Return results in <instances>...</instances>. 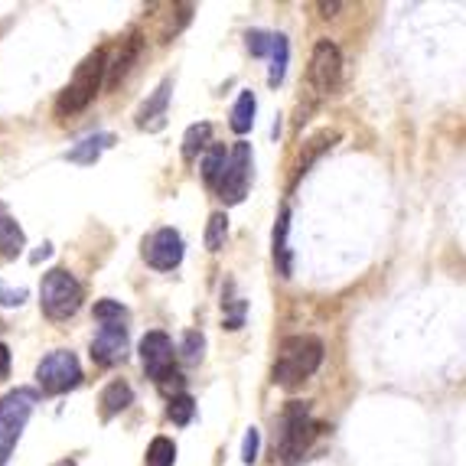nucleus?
<instances>
[{
  "mask_svg": "<svg viewBox=\"0 0 466 466\" xmlns=\"http://www.w3.org/2000/svg\"><path fill=\"white\" fill-rule=\"evenodd\" d=\"M323 362V342L317 336H290L284 339L274 362V381L284 389H297L300 381H307Z\"/></svg>",
  "mask_w": 466,
  "mask_h": 466,
  "instance_id": "f257e3e1",
  "label": "nucleus"
},
{
  "mask_svg": "<svg viewBox=\"0 0 466 466\" xmlns=\"http://www.w3.org/2000/svg\"><path fill=\"white\" fill-rule=\"evenodd\" d=\"M105 72H108V66H105V49L88 53L86 59H82V66L76 69V76H72V82L63 88V95H59L56 111H59V115H78V111H86L95 101V95H98L101 76H105Z\"/></svg>",
  "mask_w": 466,
  "mask_h": 466,
  "instance_id": "f03ea898",
  "label": "nucleus"
},
{
  "mask_svg": "<svg viewBox=\"0 0 466 466\" xmlns=\"http://www.w3.org/2000/svg\"><path fill=\"white\" fill-rule=\"evenodd\" d=\"M39 303L49 319H69L82 307V284L66 268H53L39 284Z\"/></svg>",
  "mask_w": 466,
  "mask_h": 466,
  "instance_id": "7ed1b4c3",
  "label": "nucleus"
},
{
  "mask_svg": "<svg viewBox=\"0 0 466 466\" xmlns=\"http://www.w3.org/2000/svg\"><path fill=\"white\" fill-rule=\"evenodd\" d=\"M319 424L310 418V404L307 401H290L284 411V428H280V460L284 463H297L307 453V447L317 437Z\"/></svg>",
  "mask_w": 466,
  "mask_h": 466,
  "instance_id": "20e7f679",
  "label": "nucleus"
},
{
  "mask_svg": "<svg viewBox=\"0 0 466 466\" xmlns=\"http://www.w3.org/2000/svg\"><path fill=\"white\" fill-rule=\"evenodd\" d=\"M78 381H82V366H78L76 352L69 350L49 352L36 366V385L43 389V395H63V391L76 389Z\"/></svg>",
  "mask_w": 466,
  "mask_h": 466,
  "instance_id": "39448f33",
  "label": "nucleus"
},
{
  "mask_svg": "<svg viewBox=\"0 0 466 466\" xmlns=\"http://www.w3.org/2000/svg\"><path fill=\"white\" fill-rule=\"evenodd\" d=\"M248 187H251V144L238 140L232 147V154H228L226 173L218 179V196H222L226 206H235V202L245 199Z\"/></svg>",
  "mask_w": 466,
  "mask_h": 466,
  "instance_id": "423d86ee",
  "label": "nucleus"
},
{
  "mask_svg": "<svg viewBox=\"0 0 466 466\" xmlns=\"http://www.w3.org/2000/svg\"><path fill=\"white\" fill-rule=\"evenodd\" d=\"M339 78H342V56L336 49V43L329 39H319L317 46H313L310 56V86L317 95H333L339 88Z\"/></svg>",
  "mask_w": 466,
  "mask_h": 466,
  "instance_id": "0eeeda50",
  "label": "nucleus"
},
{
  "mask_svg": "<svg viewBox=\"0 0 466 466\" xmlns=\"http://www.w3.org/2000/svg\"><path fill=\"white\" fill-rule=\"evenodd\" d=\"M173 339L164 333V329H150L144 339H140V366L147 372V379L164 381L173 375Z\"/></svg>",
  "mask_w": 466,
  "mask_h": 466,
  "instance_id": "6e6552de",
  "label": "nucleus"
},
{
  "mask_svg": "<svg viewBox=\"0 0 466 466\" xmlns=\"http://www.w3.org/2000/svg\"><path fill=\"white\" fill-rule=\"evenodd\" d=\"M144 261L157 271H173L183 261V238L177 228H157L150 238H144Z\"/></svg>",
  "mask_w": 466,
  "mask_h": 466,
  "instance_id": "1a4fd4ad",
  "label": "nucleus"
},
{
  "mask_svg": "<svg viewBox=\"0 0 466 466\" xmlns=\"http://www.w3.org/2000/svg\"><path fill=\"white\" fill-rule=\"evenodd\" d=\"M127 356V327L125 323H101L92 339V359L98 366H115Z\"/></svg>",
  "mask_w": 466,
  "mask_h": 466,
  "instance_id": "9d476101",
  "label": "nucleus"
},
{
  "mask_svg": "<svg viewBox=\"0 0 466 466\" xmlns=\"http://www.w3.org/2000/svg\"><path fill=\"white\" fill-rule=\"evenodd\" d=\"M33 408H36V391L16 389V391H10V395H4L0 398V428L14 431V434H24Z\"/></svg>",
  "mask_w": 466,
  "mask_h": 466,
  "instance_id": "9b49d317",
  "label": "nucleus"
},
{
  "mask_svg": "<svg viewBox=\"0 0 466 466\" xmlns=\"http://www.w3.org/2000/svg\"><path fill=\"white\" fill-rule=\"evenodd\" d=\"M170 88H173V78H164V82L157 86V92L137 108V127L140 131H160V127H164L167 105H170Z\"/></svg>",
  "mask_w": 466,
  "mask_h": 466,
  "instance_id": "f8f14e48",
  "label": "nucleus"
},
{
  "mask_svg": "<svg viewBox=\"0 0 466 466\" xmlns=\"http://www.w3.org/2000/svg\"><path fill=\"white\" fill-rule=\"evenodd\" d=\"M288 228H290V209H280L278 222H274V268L280 278H290L294 271V258L288 248Z\"/></svg>",
  "mask_w": 466,
  "mask_h": 466,
  "instance_id": "ddd939ff",
  "label": "nucleus"
},
{
  "mask_svg": "<svg viewBox=\"0 0 466 466\" xmlns=\"http://www.w3.org/2000/svg\"><path fill=\"white\" fill-rule=\"evenodd\" d=\"M26 248V235L24 228L16 226V218L10 216L4 206H0V258H16L24 255Z\"/></svg>",
  "mask_w": 466,
  "mask_h": 466,
  "instance_id": "4468645a",
  "label": "nucleus"
},
{
  "mask_svg": "<svg viewBox=\"0 0 466 466\" xmlns=\"http://www.w3.org/2000/svg\"><path fill=\"white\" fill-rule=\"evenodd\" d=\"M137 56H140V36L137 33H131V36L121 43V49H117V59L108 66V88H115L117 82L131 72V66L137 63Z\"/></svg>",
  "mask_w": 466,
  "mask_h": 466,
  "instance_id": "2eb2a0df",
  "label": "nucleus"
},
{
  "mask_svg": "<svg viewBox=\"0 0 466 466\" xmlns=\"http://www.w3.org/2000/svg\"><path fill=\"white\" fill-rule=\"evenodd\" d=\"M131 401H134L131 385H127V381H111L108 389L101 391V398H98V404H101V418H105V420L115 418V414L125 411V408H127Z\"/></svg>",
  "mask_w": 466,
  "mask_h": 466,
  "instance_id": "dca6fc26",
  "label": "nucleus"
},
{
  "mask_svg": "<svg viewBox=\"0 0 466 466\" xmlns=\"http://www.w3.org/2000/svg\"><path fill=\"white\" fill-rule=\"evenodd\" d=\"M336 140H339V131H319L313 140H307V150H303V154H300V160H297L294 183L303 177V173L310 170V167H313V160H317V157L323 154V150H329V147H333Z\"/></svg>",
  "mask_w": 466,
  "mask_h": 466,
  "instance_id": "f3484780",
  "label": "nucleus"
},
{
  "mask_svg": "<svg viewBox=\"0 0 466 466\" xmlns=\"http://www.w3.org/2000/svg\"><path fill=\"white\" fill-rule=\"evenodd\" d=\"M111 140H115L111 134H95V137H86V140H82L78 147H72L66 157H69L72 164H95L101 150L111 147Z\"/></svg>",
  "mask_w": 466,
  "mask_h": 466,
  "instance_id": "a211bd4d",
  "label": "nucleus"
},
{
  "mask_svg": "<svg viewBox=\"0 0 466 466\" xmlns=\"http://www.w3.org/2000/svg\"><path fill=\"white\" fill-rule=\"evenodd\" d=\"M226 164H228V154L222 144H212L209 150H206V157H202V179L209 183V187L218 189V179H222V173H226Z\"/></svg>",
  "mask_w": 466,
  "mask_h": 466,
  "instance_id": "6ab92c4d",
  "label": "nucleus"
},
{
  "mask_svg": "<svg viewBox=\"0 0 466 466\" xmlns=\"http://www.w3.org/2000/svg\"><path fill=\"white\" fill-rule=\"evenodd\" d=\"M255 95L251 92H241L238 95V101H235V108H232V131L235 134H248L251 131V125H255Z\"/></svg>",
  "mask_w": 466,
  "mask_h": 466,
  "instance_id": "aec40b11",
  "label": "nucleus"
},
{
  "mask_svg": "<svg viewBox=\"0 0 466 466\" xmlns=\"http://www.w3.org/2000/svg\"><path fill=\"white\" fill-rule=\"evenodd\" d=\"M288 56H290V46H288V36H274V49H271V72H268V82L274 88L284 82V72H288Z\"/></svg>",
  "mask_w": 466,
  "mask_h": 466,
  "instance_id": "412c9836",
  "label": "nucleus"
},
{
  "mask_svg": "<svg viewBox=\"0 0 466 466\" xmlns=\"http://www.w3.org/2000/svg\"><path fill=\"white\" fill-rule=\"evenodd\" d=\"M209 137H212L209 121H199V125H193L187 134H183V157H187V160H193L202 147H209Z\"/></svg>",
  "mask_w": 466,
  "mask_h": 466,
  "instance_id": "4be33fe9",
  "label": "nucleus"
},
{
  "mask_svg": "<svg viewBox=\"0 0 466 466\" xmlns=\"http://www.w3.org/2000/svg\"><path fill=\"white\" fill-rule=\"evenodd\" d=\"M177 460V443L170 437H154L147 447V466H173Z\"/></svg>",
  "mask_w": 466,
  "mask_h": 466,
  "instance_id": "5701e85b",
  "label": "nucleus"
},
{
  "mask_svg": "<svg viewBox=\"0 0 466 466\" xmlns=\"http://www.w3.org/2000/svg\"><path fill=\"white\" fill-rule=\"evenodd\" d=\"M226 235H228L226 212H212V216H209V228H206V248L218 251L222 245H226Z\"/></svg>",
  "mask_w": 466,
  "mask_h": 466,
  "instance_id": "b1692460",
  "label": "nucleus"
},
{
  "mask_svg": "<svg viewBox=\"0 0 466 466\" xmlns=\"http://www.w3.org/2000/svg\"><path fill=\"white\" fill-rule=\"evenodd\" d=\"M193 411H196V401L189 395H177V398H170V408H167V418L173 420V424H189L193 420Z\"/></svg>",
  "mask_w": 466,
  "mask_h": 466,
  "instance_id": "393cba45",
  "label": "nucleus"
},
{
  "mask_svg": "<svg viewBox=\"0 0 466 466\" xmlns=\"http://www.w3.org/2000/svg\"><path fill=\"white\" fill-rule=\"evenodd\" d=\"M95 319H101V323H125L127 310L117 300H98L95 303Z\"/></svg>",
  "mask_w": 466,
  "mask_h": 466,
  "instance_id": "a878e982",
  "label": "nucleus"
},
{
  "mask_svg": "<svg viewBox=\"0 0 466 466\" xmlns=\"http://www.w3.org/2000/svg\"><path fill=\"white\" fill-rule=\"evenodd\" d=\"M274 36H278V33H261V30H251L248 36V53L251 56H268V59H271V49H274Z\"/></svg>",
  "mask_w": 466,
  "mask_h": 466,
  "instance_id": "bb28decb",
  "label": "nucleus"
},
{
  "mask_svg": "<svg viewBox=\"0 0 466 466\" xmlns=\"http://www.w3.org/2000/svg\"><path fill=\"white\" fill-rule=\"evenodd\" d=\"M202 350H206V339H202V333L189 329V333L183 336V359H187V362H199Z\"/></svg>",
  "mask_w": 466,
  "mask_h": 466,
  "instance_id": "cd10ccee",
  "label": "nucleus"
},
{
  "mask_svg": "<svg viewBox=\"0 0 466 466\" xmlns=\"http://www.w3.org/2000/svg\"><path fill=\"white\" fill-rule=\"evenodd\" d=\"M258 443H261V434H258V431L251 428L248 434H245V443H241V460H245L248 466L258 460Z\"/></svg>",
  "mask_w": 466,
  "mask_h": 466,
  "instance_id": "c85d7f7f",
  "label": "nucleus"
},
{
  "mask_svg": "<svg viewBox=\"0 0 466 466\" xmlns=\"http://www.w3.org/2000/svg\"><path fill=\"white\" fill-rule=\"evenodd\" d=\"M16 441H20V434L0 428V466H7V460H10V453H14Z\"/></svg>",
  "mask_w": 466,
  "mask_h": 466,
  "instance_id": "c756f323",
  "label": "nucleus"
},
{
  "mask_svg": "<svg viewBox=\"0 0 466 466\" xmlns=\"http://www.w3.org/2000/svg\"><path fill=\"white\" fill-rule=\"evenodd\" d=\"M24 300H26V290L24 288L10 290L7 284H0V303H4V307H20Z\"/></svg>",
  "mask_w": 466,
  "mask_h": 466,
  "instance_id": "7c9ffc66",
  "label": "nucleus"
},
{
  "mask_svg": "<svg viewBox=\"0 0 466 466\" xmlns=\"http://www.w3.org/2000/svg\"><path fill=\"white\" fill-rule=\"evenodd\" d=\"M7 372H10V350L0 342V379H7Z\"/></svg>",
  "mask_w": 466,
  "mask_h": 466,
  "instance_id": "2f4dec72",
  "label": "nucleus"
},
{
  "mask_svg": "<svg viewBox=\"0 0 466 466\" xmlns=\"http://www.w3.org/2000/svg\"><path fill=\"white\" fill-rule=\"evenodd\" d=\"M319 10H323V16H333L339 10V4H319Z\"/></svg>",
  "mask_w": 466,
  "mask_h": 466,
  "instance_id": "473e14b6",
  "label": "nucleus"
},
{
  "mask_svg": "<svg viewBox=\"0 0 466 466\" xmlns=\"http://www.w3.org/2000/svg\"><path fill=\"white\" fill-rule=\"evenodd\" d=\"M56 466H76V460H59Z\"/></svg>",
  "mask_w": 466,
  "mask_h": 466,
  "instance_id": "72a5a7b5",
  "label": "nucleus"
}]
</instances>
